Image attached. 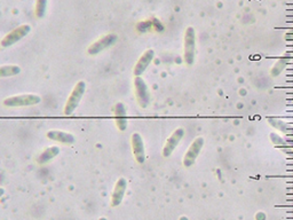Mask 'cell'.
Returning <instances> with one entry per match:
<instances>
[{
    "label": "cell",
    "instance_id": "cell-1",
    "mask_svg": "<svg viewBox=\"0 0 293 220\" xmlns=\"http://www.w3.org/2000/svg\"><path fill=\"white\" fill-rule=\"evenodd\" d=\"M196 55V32L192 27H188L185 32V43H183V59L187 65H192Z\"/></svg>",
    "mask_w": 293,
    "mask_h": 220
},
{
    "label": "cell",
    "instance_id": "cell-2",
    "mask_svg": "<svg viewBox=\"0 0 293 220\" xmlns=\"http://www.w3.org/2000/svg\"><path fill=\"white\" fill-rule=\"evenodd\" d=\"M41 102V98L37 94H22L11 97L4 100L3 105L5 107L15 108V107H29L35 106Z\"/></svg>",
    "mask_w": 293,
    "mask_h": 220
},
{
    "label": "cell",
    "instance_id": "cell-3",
    "mask_svg": "<svg viewBox=\"0 0 293 220\" xmlns=\"http://www.w3.org/2000/svg\"><path fill=\"white\" fill-rule=\"evenodd\" d=\"M85 91H86V83L83 81L78 82L76 86H75V89L72 90V92H71V94L69 95L68 101H66L65 103V107H64L65 115L69 116L71 114H74V111L77 109V107L79 105V102H81Z\"/></svg>",
    "mask_w": 293,
    "mask_h": 220
},
{
    "label": "cell",
    "instance_id": "cell-4",
    "mask_svg": "<svg viewBox=\"0 0 293 220\" xmlns=\"http://www.w3.org/2000/svg\"><path fill=\"white\" fill-rule=\"evenodd\" d=\"M30 31L31 27L29 26V24H22V26L14 29L13 31H11L6 37H4L0 45H2L3 47H10L12 45H14L15 43H18V41L24 38Z\"/></svg>",
    "mask_w": 293,
    "mask_h": 220
},
{
    "label": "cell",
    "instance_id": "cell-5",
    "mask_svg": "<svg viewBox=\"0 0 293 220\" xmlns=\"http://www.w3.org/2000/svg\"><path fill=\"white\" fill-rule=\"evenodd\" d=\"M134 87H135V94L137 102L141 108H146L150 103V92L148 85L145 84L144 80L142 77H135L134 80Z\"/></svg>",
    "mask_w": 293,
    "mask_h": 220
},
{
    "label": "cell",
    "instance_id": "cell-6",
    "mask_svg": "<svg viewBox=\"0 0 293 220\" xmlns=\"http://www.w3.org/2000/svg\"><path fill=\"white\" fill-rule=\"evenodd\" d=\"M203 146H204L203 136H198V138H196L194 141H192L190 147L188 148L187 153L185 154V157H183V165H185L186 168H190L191 165H194L196 160H197L200 151H202Z\"/></svg>",
    "mask_w": 293,
    "mask_h": 220
},
{
    "label": "cell",
    "instance_id": "cell-7",
    "mask_svg": "<svg viewBox=\"0 0 293 220\" xmlns=\"http://www.w3.org/2000/svg\"><path fill=\"white\" fill-rule=\"evenodd\" d=\"M117 39H118V37L115 34H109L107 36H103L101 39L96 40L95 43H93L87 49V52H89L90 55H96V54L101 53L104 49L109 48L110 46L114 45Z\"/></svg>",
    "mask_w": 293,
    "mask_h": 220
},
{
    "label": "cell",
    "instance_id": "cell-8",
    "mask_svg": "<svg viewBox=\"0 0 293 220\" xmlns=\"http://www.w3.org/2000/svg\"><path fill=\"white\" fill-rule=\"evenodd\" d=\"M183 136H185V130H183L182 127L177 128V130L170 135V138L166 140L165 146L163 148V156L170 157L172 155L175 148L178 147V144L180 143V141L182 140Z\"/></svg>",
    "mask_w": 293,
    "mask_h": 220
},
{
    "label": "cell",
    "instance_id": "cell-9",
    "mask_svg": "<svg viewBox=\"0 0 293 220\" xmlns=\"http://www.w3.org/2000/svg\"><path fill=\"white\" fill-rule=\"evenodd\" d=\"M131 142H132L133 154H134V156H135L137 163H140V164L144 163L145 152H144L143 139H142L141 134L133 133L131 136Z\"/></svg>",
    "mask_w": 293,
    "mask_h": 220
},
{
    "label": "cell",
    "instance_id": "cell-10",
    "mask_svg": "<svg viewBox=\"0 0 293 220\" xmlns=\"http://www.w3.org/2000/svg\"><path fill=\"white\" fill-rule=\"evenodd\" d=\"M154 56H155L154 49H146V51L142 54L139 61L136 62L135 67H134V75H135V77L141 76V75L145 71L146 68L149 67V64L153 62Z\"/></svg>",
    "mask_w": 293,
    "mask_h": 220
},
{
    "label": "cell",
    "instance_id": "cell-11",
    "mask_svg": "<svg viewBox=\"0 0 293 220\" xmlns=\"http://www.w3.org/2000/svg\"><path fill=\"white\" fill-rule=\"evenodd\" d=\"M126 180L124 178H120V179L117 181V184L115 186L114 193H112V200H111V205L117 206L119 205L121 201H123L125 192H126Z\"/></svg>",
    "mask_w": 293,
    "mask_h": 220
},
{
    "label": "cell",
    "instance_id": "cell-12",
    "mask_svg": "<svg viewBox=\"0 0 293 220\" xmlns=\"http://www.w3.org/2000/svg\"><path fill=\"white\" fill-rule=\"evenodd\" d=\"M47 138L49 140H53V141H57V142H61V143H65V144H72L76 139H75V136L68 133V132H63V131H49L47 132Z\"/></svg>",
    "mask_w": 293,
    "mask_h": 220
},
{
    "label": "cell",
    "instance_id": "cell-13",
    "mask_svg": "<svg viewBox=\"0 0 293 220\" xmlns=\"http://www.w3.org/2000/svg\"><path fill=\"white\" fill-rule=\"evenodd\" d=\"M60 154V148L56 147V146H52V147H48L47 149H45V151L40 154V156L38 157V163L39 164H46L48 163L49 161H52L53 159H55V157Z\"/></svg>",
    "mask_w": 293,
    "mask_h": 220
},
{
    "label": "cell",
    "instance_id": "cell-14",
    "mask_svg": "<svg viewBox=\"0 0 293 220\" xmlns=\"http://www.w3.org/2000/svg\"><path fill=\"white\" fill-rule=\"evenodd\" d=\"M268 123H269L273 127L277 128L278 131L283 132V133L285 134L293 133V127L291 125H287V124L282 122V120L276 118H268Z\"/></svg>",
    "mask_w": 293,
    "mask_h": 220
},
{
    "label": "cell",
    "instance_id": "cell-15",
    "mask_svg": "<svg viewBox=\"0 0 293 220\" xmlns=\"http://www.w3.org/2000/svg\"><path fill=\"white\" fill-rule=\"evenodd\" d=\"M21 72V68L16 64H7L0 67V78L16 76Z\"/></svg>",
    "mask_w": 293,
    "mask_h": 220
},
{
    "label": "cell",
    "instance_id": "cell-16",
    "mask_svg": "<svg viewBox=\"0 0 293 220\" xmlns=\"http://www.w3.org/2000/svg\"><path fill=\"white\" fill-rule=\"evenodd\" d=\"M288 63V59L287 57H282V59L278 60L277 62H276V64L274 65L273 68H271L270 70V76L271 77H277L279 76L280 74H282V71L284 70V68L286 67Z\"/></svg>",
    "mask_w": 293,
    "mask_h": 220
},
{
    "label": "cell",
    "instance_id": "cell-17",
    "mask_svg": "<svg viewBox=\"0 0 293 220\" xmlns=\"http://www.w3.org/2000/svg\"><path fill=\"white\" fill-rule=\"evenodd\" d=\"M47 7V0H37L36 2V16L38 19H43Z\"/></svg>",
    "mask_w": 293,
    "mask_h": 220
},
{
    "label": "cell",
    "instance_id": "cell-18",
    "mask_svg": "<svg viewBox=\"0 0 293 220\" xmlns=\"http://www.w3.org/2000/svg\"><path fill=\"white\" fill-rule=\"evenodd\" d=\"M115 116L116 120L126 119V110H125V106L121 102L117 103L115 107Z\"/></svg>",
    "mask_w": 293,
    "mask_h": 220
},
{
    "label": "cell",
    "instance_id": "cell-19",
    "mask_svg": "<svg viewBox=\"0 0 293 220\" xmlns=\"http://www.w3.org/2000/svg\"><path fill=\"white\" fill-rule=\"evenodd\" d=\"M4 193H5V190H4V188H0V197L3 196Z\"/></svg>",
    "mask_w": 293,
    "mask_h": 220
}]
</instances>
